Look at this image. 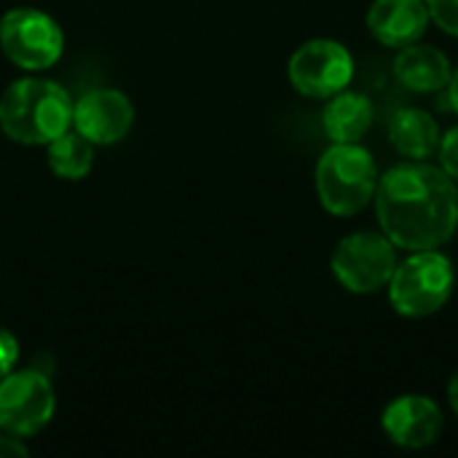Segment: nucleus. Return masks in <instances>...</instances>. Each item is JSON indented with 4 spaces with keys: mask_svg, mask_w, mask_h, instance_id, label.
I'll return each mask as SVG.
<instances>
[{
    "mask_svg": "<svg viewBox=\"0 0 458 458\" xmlns=\"http://www.w3.org/2000/svg\"><path fill=\"white\" fill-rule=\"evenodd\" d=\"M27 456V448L21 443V437H13L8 432L0 429V458H21Z\"/></svg>",
    "mask_w": 458,
    "mask_h": 458,
    "instance_id": "6ab92c4d",
    "label": "nucleus"
},
{
    "mask_svg": "<svg viewBox=\"0 0 458 458\" xmlns=\"http://www.w3.org/2000/svg\"><path fill=\"white\" fill-rule=\"evenodd\" d=\"M424 3L429 8V19L451 38H458V0H424Z\"/></svg>",
    "mask_w": 458,
    "mask_h": 458,
    "instance_id": "dca6fc26",
    "label": "nucleus"
},
{
    "mask_svg": "<svg viewBox=\"0 0 458 458\" xmlns=\"http://www.w3.org/2000/svg\"><path fill=\"white\" fill-rule=\"evenodd\" d=\"M19 362V341L5 330L0 327V378L8 376Z\"/></svg>",
    "mask_w": 458,
    "mask_h": 458,
    "instance_id": "a211bd4d",
    "label": "nucleus"
},
{
    "mask_svg": "<svg viewBox=\"0 0 458 458\" xmlns=\"http://www.w3.org/2000/svg\"><path fill=\"white\" fill-rule=\"evenodd\" d=\"M381 427L394 445L421 451L437 443L443 432V411L432 397L403 394L384 408Z\"/></svg>",
    "mask_w": 458,
    "mask_h": 458,
    "instance_id": "9d476101",
    "label": "nucleus"
},
{
    "mask_svg": "<svg viewBox=\"0 0 458 458\" xmlns=\"http://www.w3.org/2000/svg\"><path fill=\"white\" fill-rule=\"evenodd\" d=\"M376 215L397 250H440L458 228V182L443 166L408 161L378 177Z\"/></svg>",
    "mask_w": 458,
    "mask_h": 458,
    "instance_id": "f257e3e1",
    "label": "nucleus"
},
{
    "mask_svg": "<svg viewBox=\"0 0 458 458\" xmlns=\"http://www.w3.org/2000/svg\"><path fill=\"white\" fill-rule=\"evenodd\" d=\"M448 403H451V411L458 416V370L454 373L451 384H448Z\"/></svg>",
    "mask_w": 458,
    "mask_h": 458,
    "instance_id": "412c9836",
    "label": "nucleus"
},
{
    "mask_svg": "<svg viewBox=\"0 0 458 458\" xmlns=\"http://www.w3.org/2000/svg\"><path fill=\"white\" fill-rule=\"evenodd\" d=\"M94 142H89L72 126L46 145L48 166L62 180H83L94 166Z\"/></svg>",
    "mask_w": 458,
    "mask_h": 458,
    "instance_id": "2eb2a0df",
    "label": "nucleus"
},
{
    "mask_svg": "<svg viewBox=\"0 0 458 458\" xmlns=\"http://www.w3.org/2000/svg\"><path fill=\"white\" fill-rule=\"evenodd\" d=\"M373 126V102L360 91H338L322 110V129L330 142H360Z\"/></svg>",
    "mask_w": 458,
    "mask_h": 458,
    "instance_id": "4468645a",
    "label": "nucleus"
},
{
    "mask_svg": "<svg viewBox=\"0 0 458 458\" xmlns=\"http://www.w3.org/2000/svg\"><path fill=\"white\" fill-rule=\"evenodd\" d=\"M290 83L309 99H330L349 89L354 78V59L349 48L330 38H314L295 48L287 64Z\"/></svg>",
    "mask_w": 458,
    "mask_h": 458,
    "instance_id": "0eeeda50",
    "label": "nucleus"
},
{
    "mask_svg": "<svg viewBox=\"0 0 458 458\" xmlns=\"http://www.w3.org/2000/svg\"><path fill=\"white\" fill-rule=\"evenodd\" d=\"M134 126V105L118 89H94L72 102V129L94 145H115Z\"/></svg>",
    "mask_w": 458,
    "mask_h": 458,
    "instance_id": "1a4fd4ad",
    "label": "nucleus"
},
{
    "mask_svg": "<svg viewBox=\"0 0 458 458\" xmlns=\"http://www.w3.org/2000/svg\"><path fill=\"white\" fill-rule=\"evenodd\" d=\"M448 105L454 113H458V70H454L451 83H448Z\"/></svg>",
    "mask_w": 458,
    "mask_h": 458,
    "instance_id": "aec40b11",
    "label": "nucleus"
},
{
    "mask_svg": "<svg viewBox=\"0 0 458 458\" xmlns=\"http://www.w3.org/2000/svg\"><path fill=\"white\" fill-rule=\"evenodd\" d=\"M0 48L21 70L40 72L59 62L64 51V32L54 16L40 8L19 5L0 19Z\"/></svg>",
    "mask_w": 458,
    "mask_h": 458,
    "instance_id": "423d86ee",
    "label": "nucleus"
},
{
    "mask_svg": "<svg viewBox=\"0 0 458 458\" xmlns=\"http://www.w3.org/2000/svg\"><path fill=\"white\" fill-rule=\"evenodd\" d=\"M378 164L360 142H333L317 161L319 204L335 217L362 212L378 188Z\"/></svg>",
    "mask_w": 458,
    "mask_h": 458,
    "instance_id": "7ed1b4c3",
    "label": "nucleus"
},
{
    "mask_svg": "<svg viewBox=\"0 0 458 458\" xmlns=\"http://www.w3.org/2000/svg\"><path fill=\"white\" fill-rule=\"evenodd\" d=\"M454 284V263L440 250H419L397 263L386 290L400 317L424 319L437 314L451 301Z\"/></svg>",
    "mask_w": 458,
    "mask_h": 458,
    "instance_id": "20e7f679",
    "label": "nucleus"
},
{
    "mask_svg": "<svg viewBox=\"0 0 458 458\" xmlns=\"http://www.w3.org/2000/svg\"><path fill=\"white\" fill-rule=\"evenodd\" d=\"M437 153H440V166L448 172V177H454L458 182V126L445 131V137L440 140Z\"/></svg>",
    "mask_w": 458,
    "mask_h": 458,
    "instance_id": "f3484780",
    "label": "nucleus"
},
{
    "mask_svg": "<svg viewBox=\"0 0 458 458\" xmlns=\"http://www.w3.org/2000/svg\"><path fill=\"white\" fill-rule=\"evenodd\" d=\"M330 268L344 290L373 295L384 290L397 268V247L381 231H357L338 242Z\"/></svg>",
    "mask_w": 458,
    "mask_h": 458,
    "instance_id": "39448f33",
    "label": "nucleus"
},
{
    "mask_svg": "<svg viewBox=\"0 0 458 458\" xmlns=\"http://www.w3.org/2000/svg\"><path fill=\"white\" fill-rule=\"evenodd\" d=\"M56 397L40 370H11L0 378V429L13 437L38 435L54 416Z\"/></svg>",
    "mask_w": 458,
    "mask_h": 458,
    "instance_id": "6e6552de",
    "label": "nucleus"
},
{
    "mask_svg": "<svg viewBox=\"0 0 458 458\" xmlns=\"http://www.w3.org/2000/svg\"><path fill=\"white\" fill-rule=\"evenodd\" d=\"M389 140L408 161H427L440 148V123L419 107H403L389 121Z\"/></svg>",
    "mask_w": 458,
    "mask_h": 458,
    "instance_id": "ddd939ff",
    "label": "nucleus"
},
{
    "mask_svg": "<svg viewBox=\"0 0 458 458\" xmlns=\"http://www.w3.org/2000/svg\"><path fill=\"white\" fill-rule=\"evenodd\" d=\"M72 126V99L51 78H19L0 94V129L19 145H48Z\"/></svg>",
    "mask_w": 458,
    "mask_h": 458,
    "instance_id": "f03ea898",
    "label": "nucleus"
},
{
    "mask_svg": "<svg viewBox=\"0 0 458 458\" xmlns=\"http://www.w3.org/2000/svg\"><path fill=\"white\" fill-rule=\"evenodd\" d=\"M454 67L443 51L427 43H411L400 48L394 59V78L416 94H437L448 89Z\"/></svg>",
    "mask_w": 458,
    "mask_h": 458,
    "instance_id": "f8f14e48",
    "label": "nucleus"
},
{
    "mask_svg": "<svg viewBox=\"0 0 458 458\" xmlns=\"http://www.w3.org/2000/svg\"><path fill=\"white\" fill-rule=\"evenodd\" d=\"M429 8L424 0H373L368 11V30L370 35L389 46L405 48L419 43L429 27Z\"/></svg>",
    "mask_w": 458,
    "mask_h": 458,
    "instance_id": "9b49d317",
    "label": "nucleus"
}]
</instances>
